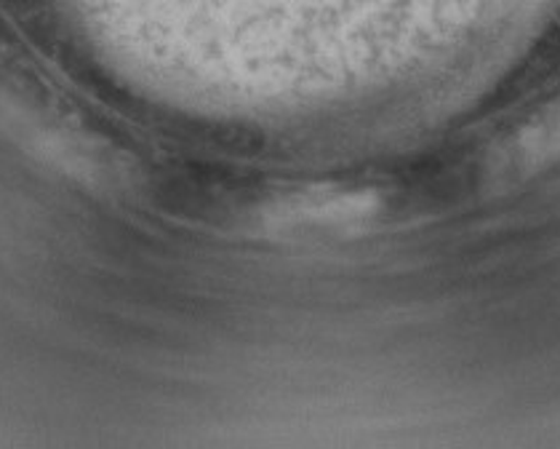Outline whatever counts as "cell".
<instances>
[{"label":"cell","mask_w":560,"mask_h":449,"mask_svg":"<svg viewBox=\"0 0 560 449\" xmlns=\"http://www.w3.org/2000/svg\"><path fill=\"white\" fill-rule=\"evenodd\" d=\"M560 158V102L523 124L489 158V182L515 185Z\"/></svg>","instance_id":"6da1fadb"}]
</instances>
